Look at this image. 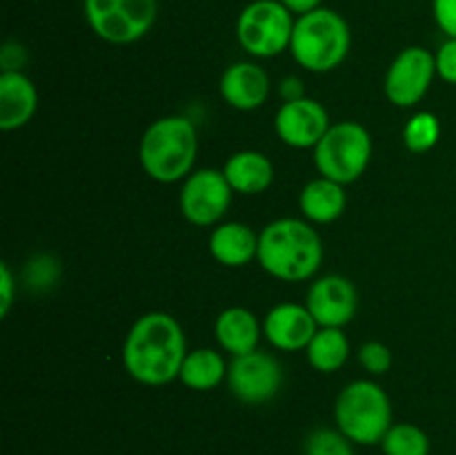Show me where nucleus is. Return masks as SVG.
I'll return each mask as SVG.
<instances>
[{
    "label": "nucleus",
    "instance_id": "f257e3e1",
    "mask_svg": "<svg viewBox=\"0 0 456 455\" xmlns=\"http://www.w3.org/2000/svg\"><path fill=\"white\" fill-rule=\"evenodd\" d=\"M185 333L167 312H145L134 321L123 343V364L129 377L145 386H165L178 379L187 357Z\"/></svg>",
    "mask_w": 456,
    "mask_h": 455
},
{
    "label": "nucleus",
    "instance_id": "f03ea898",
    "mask_svg": "<svg viewBox=\"0 0 456 455\" xmlns=\"http://www.w3.org/2000/svg\"><path fill=\"white\" fill-rule=\"evenodd\" d=\"M270 277L289 284L307 281L323 263V239L303 219H276L258 235V257Z\"/></svg>",
    "mask_w": 456,
    "mask_h": 455
},
{
    "label": "nucleus",
    "instance_id": "7ed1b4c3",
    "mask_svg": "<svg viewBox=\"0 0 456 455\" xmlns=\"http://www.w3.org/2000/svg\"><path fill=\"white\" fill-rule=\"evenodd\" d=\"M199 154L196 125L185 116H163L145 129L141 138L142 170L159 183L185 181L194 172Z\"/></svg>",
    "mask_w": 456,
    "mask_h": 455
},
{
    "label": "nucleus",
    "instance_id": "20e7f679",
    "mask_svg": "<svg viewBox=\"0 0 456 455\" xmlns=\"http://www.w3.org/2000/svg\"><path fill=\"white\" fill-rule=\"evenodd\" d=\"M350 45L352 34L346 18L334 9L319 7L297 18L289 52L303 70L325 74L346 61Z\"/></svg>",
    "mask_w": 456,
    "mask_h": 455
},
{
    "label": "nucleus",
    "instance_id": "39448f33",
    "mask_svg": "<svg viewBox=\"0 0 456 455\" xmlns=\"http://www.w3.org/2000/svg\"><path fill=\"white\" fill-rule=\"evenodd\" d=\"M334 422L352 444H381L392 426L390 395L372 379L350 382L334 401Z\"/></svg>",
    "mask_w": 456,
    "mask_h": 455
},
{
    "label": "nucleus",
    "instance_id": "423d86ee",
    "mask_svg": "<svg viewBox=\"0 0 456 455\" xmlns=\"http://www.w3.org/2000/svg\"><path fill=\"white\" fill-rule=\"evenodd\" d=\"M372 161V136L356 120L330 125L325 136L314 147V165L321 177L347 186L361 178Z\"/></svg>",
    "mask_w": 456,
    "mask_h": 455
},
{
    "label": "nucleus",
    "instance_id": "0eeeda50",
    "mask_svg": "<svg viewBox=\"0 0 456 455\" xmlns=\"http://www.w3.org/2000/svg\"><path fill=\"white\" fill-rule=\"evenodd\" d=\"M294 13L281 0H254L236 21L239 45L254 58H274L289 49Z\"/></svg>",
    "mask_w": 456,
    "mask_h": 455
},
{
    "label": "nucleus",
    "instance_id": "6e6552de",
    "mask_svg": "<svg viewBox=\"0 0 456 455\" xmlns=\"http://www.w3.org/2000/svg\"><path fill=\"white\" fill-rule=\"evenodd\" d=\"M156 0H85V18L98 38L110 45H132L154 27Z\"/></svg>",
    "mask_w": 456,
    "mask_h": 455
},
{
    "label": "nucleus",
    "instance_id": "1a4fd4ad",
    "mask_svg": "<svg viewBox=\"0 0 456 455\" xmlns=\"http://www.w3.org/2000/svg\"><path fill=\"white\" fill-rule=\"evenodd\" d=\"M232 186L225 178L223 170L200 168L194 170L190 177L183 181L181 212L191 226L209 228L221 221L232 203Z\"/></svg>",
    "mask_w": 456,
    "mask_h": 455
},
{
    "label": "nucleus",
    "instance_id": "9d476101",
    "mask_svg": "<svg viewBox=\"0 0 456 455\" xmlns=\"http://www.w3.org/2000/svg\"><path fill=\"white\" fill-rule=\"evenodd\" d=\"M227 386L232 395L248 406L270 401L283 384V368L276 357L254 351L248 355H236L227 364Z\"/></svg>",
    "mask_w": 456,
    "mask_h": 455
},
{
    "label": "nucleus",
    "instance_id": "9b49d317",
    "mask_svg": "<svg viewBox=\"0 0 456 455\" xmlns=\"http://www.w3.org/2000/svg\"><path fill=\"white\" fill-rule=\"evenodd\" d=\"M435 76V54L428 52L426 47H419V45L405 47L387 67L386 83H383L387 101L396 107L417 105L428 94Z\"/></svg>",
    "mask_w": 456,
    "mask_h": 455
},
{
    "label": "nucleus",
    "instance_id": "f8f14e48",
    "mask_svg": "<svg viewBox=\"0 0 456 455\" xmlns=\"http://www.w3.org/2000/svg\"><path fill=\"white\" fill-rule=\"evenodd\" d=\"M305 306L319 328H343L354 319L359 294L347 277L325 275L310 285Z\"/></svg>",
    "mask_w": 456,
    "mask_h": 455
},
{
    "label": "nucleus",
    "instance_id": "ddd939ff",
    "mask_svg": "<svg viewBox=\"0 0 456 455\" xmlns=\"http://www.w3.org/2000/svg\"><path fill=\"white\" fill-rule=\"evenodd\" d=\"M276 136L289 147L297 150H314L321 138L330 129L328 110L314 98H298V101L283 103L274 116Z\"/></svg>",
    "mask_w": 456,
    "mask_h": 455
},
{
    "label": "nucleus",
    "instance_id": "4468645a",
    "mask_svg": "<svg viewBox=\"0 0 456 455\" xmlns=\"http://www.w3.org/2000/svg\"><path fill=\"white\" fill-rule=\"evenodd\" d=\"M316 330L319 324L303 303H279L263 321V335L267 342L285 352L305 351Z\"/></svg>",
    "mask_w": 456,
    "mask_h": 455
},
{
    "label": "nucleus",
    "instance_id": "2eb2a0df",
    "mask_svg": "<svg viewBox=\"0 0 456 455\" xmlns=\"http://www.w3.org/2000/svg\"><path fill=\"white\" fill-rule=\"evenodd\" d=\"M218 87H221V96L227 105L240 112H252L267 103L270 76L256 62L240 61L223 71Z\"/></svg>",
    "mask_w": 456,
    "mask_h": 455
},
{
    "label": "nucleus",
    "instance_id": "dca6fc26",
    "mask_svg": "<svg viewBox=\"0 0 456 455\" xmlns=\"http://www.w3.org/2000/svg\"><path fill=\"white\" fill-rule=\"evenodd\" d=\"M38 110V92L22 71L0 74V129L13 132L34 119Z\"/></svg>",
    "mask_w": 456,
    "mask_h": 455
},
{
    "label": "nucleus",
    "instance_id": "f3484780",
    "mask_svg": "<svg viewBox=\"0 0 456 455\" xmlns=\"http://www.w3.org/2000/svg\"><path fill=\"white\" fill-rule=\"evenodd\" d=\"M214 335L223 351L230 352L232 357L248 355V352L258 351L256 346L263 335V326L258 324L252 310L243 306H232L216 317Z\"/></svg>",
    "mask_w": 456,
    "mask_h": 455
},
{
    "label": "nucleus",
    "instance_id": "a211bd4d",
    "mask_svg": "<svg viewBox=\"0 0 456 455\" xmlns=\"http://www.w3.org/2000/svg\"><path fill=\"white\" fill-rule=\"evenodd\" d=\"M209 252L227 268H243L258 257V235L240 221L221 223L209 236Z\"/></svg>",
    "mask_w": 456,
    "mask_h": 455
},
{
    "label": "nucleus",
    "instance_id": "6ab92c4d",
    "mask_svg": "<svg viewBox=\"0 0 456 455\" xmlns=\"http://www.w3.org/2000/svg\"><path fill=\"white\" fill-rule=\"evenodd\" d=\"M223 174L239 194H261L274 181V165L263 152L243 150L225 161Z\"/></svg>",
    "mask_w": 456,
    "mask_h": 455
},
{
    "label": "nucleus",
    "instance_id": "aec40b11",
    "mask_svg": "<svg viewBox=\"0 0 456 455\" xmlns=\"http://www.w3.org/2000/svg\"><path fill=\"white\" fill-rule=\"evenodd\" d=\"M346 186L332 181L328 177H319L307 183L298 196V205L307 221L312 223H332L346 212L347 196Z\"/></svg>",
    "mask_w": 456,
    "mask_h": 455
},
{
    "label": "nucleus",
    "instance_id": "412c9836",
    "mask_svg": "<svg viewBox=\"0 0 456 455\" xmlns=\"http://www.w3.org/2000/svg\"><path fill=\"white\" fill-rule=\"evenodd\" d=\"M178 379L191 391H212L227 379V364L214 348H196L187 352Z\"/></svg>",
    "mask_w": 456,
    "mask_h": 455
},
{
    "label": "nucleus",
    "instance_id": "4be33fe9",
    "mask_svg": "<svg viewBox=\"0 0 456 455\" xmlns=\"http://www.w3.org/2000/svg\"><path fill=\"white\" fill-rule=\"evenodd\" d=\"M307 361L319 373H334L350 357V342L343 328H319L305 348Z\"/></svg>",
    "mask_w": 456,
    "mask_h": 455
},
{
    "label": "nucleus",
    "instance_id": "5701e85b",
    "mask_svg": "<svg viewBox=\"0 0 456 455\" xmlns=\"http://www.w3.org/2000/svg\"><path fill=\"white\" fill-rule=\"evenodd\" d=\"M381 449L383 455H430V437L417 424H392Z\"/></svg>",
    "mask_w": 456,
    "mask_h": 455
},
{
    "label": "nucleus",
    "instance_id": "b1692460",
    "mask_svg": "<svg viewBox=\"0 0 456 455\" xmlns=\"http://www.w3.org/2000/svg\"><path fill=\"white\" fill-rule=\"evenodd\" d=\"M441 138V123L432 112H419L403 129V143L414 154L430 152Z\"/></svg>",
    "mask_w": 456,
    "mask_h": 455
},
{
    "label": "nucleus",
    "instance_id": "393cba45",
    "mask_svg": "<svg viewBox=\"0 0 456 455\" xmlns=\"http://www.w3.org/2000/svg\"><path fill=\"white\" fill-rule=\"evenodd\" d=\"M305 455H354L352 442L338 428H316L305 442Z\"/></svg>",
    "mask_w": 456,
    "mask_h": 455
},
{
    "label": "nucleus",
    "instance_id": "a878e982",
    "mask_svg": "<svg viewBox=\"0 0 456 455\" xmlns=\"http://www.w3.org/2000/svg\"><path fill=\"white\" fill-rule=\"evenodd\" d=\"M359 361L370 375H386L392 368V351L381 342H368L361 346Z\"/></svg>",
    "mask_w": 456,
    "mask_h": 455
},
{
    "label": "nucleus",
    "instance_id": "bb28decb",
    "mask_svg": "<svg viewBox=\"0 0 456 455\" xmlns=\"http://www.w3.org/2000/svg\"><path fill=\"white\" fill-rule=\"evenodd\" d=\"M436 76L445 83L456 85V38H448L435 54Z\"/></svg>",
    "mask_w": 456,
    "mask_h": 455
},
{
    "label": "nucleus",
    "instance_id": "cd10ccee",
    "mask_svg": "<svg viewBox=\"0 0 456 455\" xmlns=\"http://www.w3.org/2000/svg\"><path fill=\"white\" fill-rule=\"evenodd\" d=\"M432 13L448 38H456V0H432Z\"/></svg>",
    "mask_w": 456,
    "mask_h": 455
},
{
    "label": "nucleus",
    "instance_id": "c85d7f7f",
    "mask_svg": "<svg viewBox=\"0 0 456 455\" xmlns=\"http://www.w3.org/2000/svg\"><path fill=\"white\" fill-rule=\"evenodd\" d=\"M13 275H12V268L7 263H0V317H7L9 308L13 303Z\"/></svg>",
    "mask_w": 456,
    "mask_h": 455
},
{
    "label": "nucleus",
    "instance_id": "c756f323",
    "mask_svg": "<svg viewBox=\"0 0 456 455\" xmlns=\"http://www.w3.org/2000/svg\"><path fill=\"white\" fill-rule=\"evenodd\" d=\"M279 92H281V96H283V103L298 101V98L305 96V92H303L301 79H297V76H288V79L281 80Z\"/></svg>",
    "mask_w": 456,
    "mask_h": 455
},
{
    "label": "nucleus",
    "instance_id": "7c9ffc66",
    "mask_svg": "<svg viewBox=\"0 0 456 455\" xmlns=\"http://www.w3.org/2000/svg\"><path fill=\"white\" fill-rule=\"evenodd\" d=\"M281 3H283L289 12L297 13V16H303V13H310L314 12V9L323 7V4H321L323 0H281Z\"/></svg>",
    "mask_w": 456,
    "mask_h": 455
}]
</instances>
